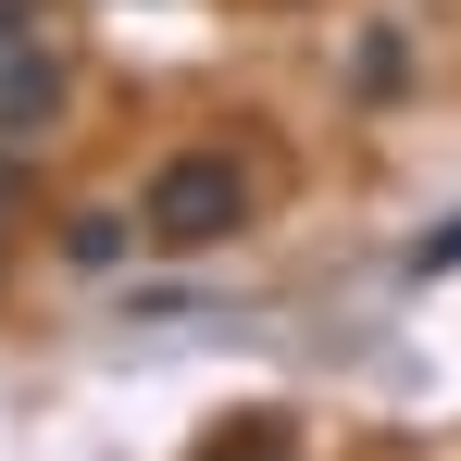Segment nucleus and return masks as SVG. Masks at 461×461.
Wrapping results in <instances>:
<instances>
[{
    "instance_id": "1",
    "label": "nucleus",
    "mask_w": 461,
    "mask_h": 461,
    "mask_svg": "<svg viewBox=\"0 0 461 461\" xmlns=\"http://www.w3.org/2000/svg\"><path fill=\"white\" fill-rule=\"evenodd\" d=\"M138 225H150L162 249H225V237L249 225V175H237L225 150H175L150 175V200H138Z\"/></svg>"
},
{
    "instance_id": "4",
    "label": "nucleus",
    "mask_w": 461,
    "mask_h": 461,
    "mask_svg": "<svg viewBox=\"0 0 461 461\" xmlns=\"http://www.w3.org/2000/svg\"><path fill=\"white\" fill-rule=\"evenodd\" d=\"M449 262H461V212H449V225H424L411 249H399V275H449Z\"/></svg>"
},
{
    "instance_id": "3",
    "label": "nucleus",
    "mask_w": 461,
    "mask_h": 461,
    "mask_svg": "<svg viewBox=\"0 0 461 461\" xmlns=\"http://www.w3.org/2000/svg\"><path fill=\"white\" fill-rule=\"evenodd\" d=\"M63 249H76V262H125V212H76Z\"/></svg>"
},
{
    "instance_id": "2",
    "label": "nucleus",
    "mask_w": 461,
    "mask_h": 461,
    "mask_svg": "<svg viewBox=\"0 0 461 461\" xmlns=\"http://www.w3.org/2000/svg\"><path fill=\"white\" fill-rule=\"evenodd\" d=\"M63 125V63L38 38V0H0V150H38Z\"/></svg>"
}]
</instances>
